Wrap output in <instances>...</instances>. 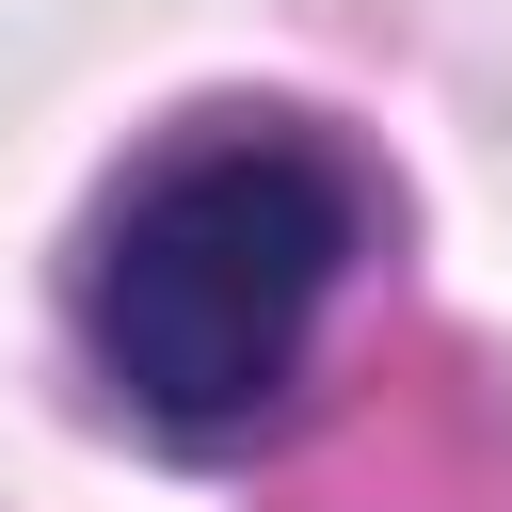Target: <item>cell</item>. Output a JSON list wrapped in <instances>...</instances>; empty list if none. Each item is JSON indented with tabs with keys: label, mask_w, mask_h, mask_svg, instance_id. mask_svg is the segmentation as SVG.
Listing matches in <instances>:
<instances>
[{
	"label": "cell",
	"mask_w": 512,
	"mask_h": 512,
	"mask_svg": "<svg viewBox=\"0 0 512 512\" xmlns=\"http://www.w3.org/2000/svg\"><path fill=\"white\" fill-rule=\"evenodd\" d=\"M352 240H368V192H352L336 144H304V128H192L96 224V272H80L96 384L160 448H240L304 384V336H320Z\"/></svg>",
	"instance_id": "6da1fadb"
}]
</instances>
